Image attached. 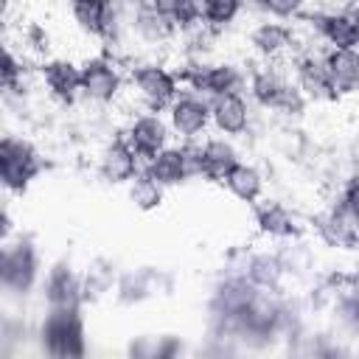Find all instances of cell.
<instances>
[{"label":"cell","mask_w":359,"mask_h":359,"mask_svg":"<svg viewBox=\"0 0 359 359\" xmlns=\"http://www.w3.org/2000/svg\"><path fill=\"white\" fill-rule=\"evenodd\" d=\"M36 345L53 359H81L87 353V325L81 309H45L36 325Z\"/></svg>","instance_id":"6da1fadb"},{"label":"cell","mask_w":359,"mask_h":359,"mask_svg":"<svg viewBox=\"0 0 359 359\" xmlns=\"http://www.w3.org/2000/svg\"><path fill=\"white\" fill-rule=\"evenodd\" d=\"M42 255L31 236H11L3 241L0 255V286L8 297H28L42 283Z\"/></svg>","instance_id":"7a4b0ae2"},{"label":"cell","mask_w":359,"mask_h":359,"mask_svg":"<svg viewBox=\"0 0 359 359\" xmlns=\"http://www.w3.org/2000/svg\"><path fill=\"white\" fill-rule=\"evenodd\" d=\"M247 95L255 107L280 112L286 118L300 115L309 104L303 93L294 87V81L275 62H261L247 73Z\"/></svg>","instance_id":"3957f363"},{"label":"cell","mask_w":359,"mask_h":359,"mask_svg":"<svg viewBox=\"0 0 359 359\" xmlns=\"http://www.w3.org/2000/svg\"><path fill=\"white\" fill-rule=\"evenodd\" d=\"M129 90L140 104V109L165 112L168 104L180 95L182 81L180 73L163 62H137L129 70Z\"/></svg>","instance_id":"277c9868"},{"label":"cell","mask_w":359,"mask_h":359,"mask_svg":"<svg viewBox=\"0 0 359 359\" xmlns=\"http://www.w3.org/2000/svg\"><path fill=\"white\" fill-rule=\"evenodd\" d=\"M180 73V81L185 90H196L208 98L241 93L247 90V70L236 62H210V59H191L185 62Z\"/></svg>","instance_id":"5b68a950"},{"label":"cell","mask_w":359,"mask_h":359,"mask_svg":"<svg viewBox=\"0 0 359 359\" xmlns=\"http://www.w3.org/2000/svg\"><path fill=\"white\" fill-rule=\"evenodd\" d=\"M42 174L39 149L22 135H3L0 140V182L8 194H25Z\"/></svg>","instance_id":"8992f818"},{"label":"cell","mask_w":359,"mask_h":359,"mask_svg":"<svg viewBox=\"0 0 359 359\" xmlns=\"http://www.w3.org/2000/svg\"><path fill=\"white\" fill-rule=\"evenodd\" d=\"M126 81L129 79L123 76L121 65L107 53H95L81 62V98L87 104H95V107L115 104Z\"/></svg>","instance_id":"52a82bcc"},{"label":"cell","mask_w":359,"mask_h":359,"mask_svg":"<svg viewBox=\"0 0 359 359\" xmlns=\"http://www.w3.org/2000/svg\"><path fill=\"white\" fill-rule=\"evenodd\" d=\"M168 126L177 140H202L210 126V98L196 90H180V95L165 109Z\"/></svg>","instance_id":"ba28073f"},{"label":"cell","mask_w":359,"mask_h":359,"mask_svg":"<svg viewBox=\"0 0 359 359\" xmlns=\"http://www.w3.org/2000/svg\"><path fill=\"white\" fill-rule=\"evenodd\" d=\"M42 303L45 309H81L84 297V275L70 261H56L42 275Z\"/></svg>","instance_id":"9c48e42d"},{"label":"cell","mask_w":359,"mask_h":359,"mask_svg":"<svg viewBox=\"0 0 359 359\" xmlns=\"http://www.w3.org/2000/svg\"><path fill=\"white\" fill-rule=\"evenodd\" d=\"M123 137L132 143V149L143 157V163L149 157H154L157 151H163L165 146H171V126L165 112H151V109H140L126 121Z\"/></svg>","instance_id":"30bf717a"},{"label":"cell","mask_w":359,"mask_h":359,"mask_svg":"<svg viewBox=\"0 0 359 359\" xmlns=\"http://www.w3.org/2000/svg\"><path fill=\"white\" fill-rule=\"evenodd\" d=\"M98 177L109 185H129L143 171V157L132 149V143L123 137V132L112 140H107L98 151Z\"/></svg>","instance_id":"8fae6325"},{"label":"cell","mask_w":359,"mask_h":359,"mask_svg":"<svg viewBox=\"0 0 359 359\" xmlns=\"http://www.w3.org/2000/svg\"><path fill=\"white\" fill-rule=\"evenodd\" d=\"M292 81L294 87L303 93L306 101H334L339 98L334 84H331V76H328V67H325V59H323V50L314 53V50H303L294 56L292 62Z\"/></svg>","instance_id":"7c38bea8"},{"label":"cell","mask_w":359,"mask_h":359,"mask_svg":"<svg viewBox=\"0 0 359 359\" xmlns=\"http://www.w3.org/2000/svg\"><path fill=\"white\" fill-rule=\"evenodd\" d=\"M306 25L325 48H359V6L342 14H306Z\"/></svg>","instance_id":"4fadbf2b"},{"label":"cell","mask_w":359,"mask_h":359,"mask_svg":"<svg viewBox=\"0 0 359 359\" xmlns=\"http://www.w3.org/2000/svg\"><path fill=\"white\" fill-rule=\"evenodd\" d=\"M247 42H250V50L261 59V62H278L283 56H289L297 45V34L289 22L283 20H269V17H261L250 34H247Z\"/></svg>","instance_id":"5bb4252c"},{"label":"cell","mask_w":359,"mask_h":359,"mask_svg":"<svg viewBox=\"0 0 359 359\" xmlns=\"http://www.w3.org/2000/svg\"><path fill=\"white\" fill-rule=\"evenodd\" d=\"M39 79L45 93L62 107H70L81 98V62H73L67 56H50L42 62Z\"/></svg>","instance_id":"9a60e30c"},{"label":"cell","mask_w":359,"mask_h":359,"mask_svg":"<svg viewBox=\"0 0 359 359\" xmlns=\"http://www.w3.org/2000/svg\"><path fill=\"white\" fill-rule=\"evenodd\" d=\"M177 34H180L177 25L165 14H160L149 0H132L129 3V36H135L146 48L168 45Z\"/></svg>","instance_id":"2e32d148"},{"label":"cell","mask_w":359,"mask_h":359,"mask_svg":"<svg viewBox=\"0 0 359 359\" xmlns=\"http://www.w3.org/2000/svg\"><path fill=\"white\" fill-rule=\"evenodd\" d=\"M255 230L272 241H297L303 236L306 224L294 208H289L278 199H266V202L255 205Z\"/></svg>","instance_id":"e0dca14e"},{"label":"cell","mask_w":359,"mask_h":359,"mask_svg":"<svg viewBox=\"0 0 359 359\" xmlns=\"http://www.w3.org/2000/svg\"><path fill=\"white\" fill-rule=\"evenodd\" d=\"M210 126L219 135L227 137H241L252 126V101L244 93H227L210 98Z\"/></svg>","instance_id":"ac0fdd59"},{"label":"cell","mask_w":359,"mask_h":359,"mask_svg":"<svg viewBox=\"0 0 359 359\" xmlns=\"http://www.w3.org/2000/svg\"><path fill=\"white\" fill-rule=\"evenodd\" d=\"M323 59L337 95L359 93V48H323Z\"/></svg>","instance_id":"d6986e66"},{"label":"cell","mask_w":359,"mask_h":359,"mask_svg":"<svg viewBox=\"0 0 359 359\" xmlns=\"http://www.w3.org/2000/svg\"><path fill=\"white\" fill-rule=\"evenodd\" d=\"M314 227H317V236H320L328 247H337V250H351V247L359 241V224L339 208V202L328 205V208L314 219Z\"/></svg>","instance_id":"ffe728a7"},{"label":"cell","mask_w":359,"mask_h":359,"mask_svg":"<svg viewBox=\"0 0 359 359\" xmlns=\"http://www.w3.org/2000/svg\"><path fill=\"white\" fill-rule=\"evenodd\" d=\"M238 149L233 143V137L227 135H210V137H202V180H210V182H222L224 174L238 163Z\"/></svg>","instance_id":"44dd1931"},{"label":"cell","mask_w":359,"mask_h":359,"mask_svg":"<svg viewBox=\"0 0 359 359\" xmlns=\"http://www.w3.org/2000/svg\"><path fill=\"white\" fill-rule=\"evenodd\" d=\"M224 191L244 202V205H258L261 196H264V188H266V180H264V171L255 165V163H247V160H238L222 180Z\"/></svg>","instance_id":"7402d4cb"},{"label":"cell","mask_w":359,"mask_h":359,"mask_svg":"<svg viewBox=\"0 0 359 359\" xmlns=\"http://www.w3.org/2000/svg\"><path fill=\"white\" fill-rule=\"evenodd\" d=\"M143 168L168 191V188H177V185H182V182H188L191 177H188V168H185V157H182V149H180V143L174 146H165L163 151H157L154 157H149L146 163H143Z\"/></svg>","instance_id":"603a6c76"},{"label":"cell","mask_w":359,"mask_h":359,"mask_svg":"<svg viewBox=\"0 0 359 359\" xmlns=\"http://www.w3.org/2000/svg\"><path fill=\"white\" fill-rule=\"evenodd\" d=\"M238 272H244L258 289H278V283L286 275V266L280 252H252Z\"/></svg>","instance_id":"cb8c5ba5"},{"label":"cell","mask_w":359,"mask_h":359,"mask_svg":"<svg viewBox=\"0 0 359 359\" xmlns=\"http://www.w3.org/2000/svg\"><path fill=\"white\" fill-rule=\"evenodd\" d=\"M157 275L149 272V269H137V272H126V275H118V283H115V297L118 303H126V306H135V303H143L149 297L157 294Z\"/></svg>","instance_id":"d4e9b609"},{"label":"cell","mask_w":359,"mask_h":359,"mask_svg":"<svg viewBox=\"0 0 359 359\" xmlns=\"http://www.w3.org/2000/svg\"><path fill=\"white\" fill-rule=\"evenodd\" d=\"M126 194H129V202H132L140 213L157 210V208L163 205V199H165V188H163L146 168L126 185Z\"/></svg>","instance_id":"484cf974"},{"label":"cell","mask_w":359,"mask_h":359,"mask_svg":"<svg viewBox=\"0 0 359 359\" xmlns=\"http://www.w3.org/2000/svg\"><path fill=\"white\" fill-rule=\"evenodd\" d=\"M81 275H84V297H87L90 303H95V300H101V297H107V294H115L118 272H115V266H112L109 261L98 258V261H93Z\"/></svg>","instance_id":"4316f807"},{"label":"cell","mask_w":359,"mask_h":359,"mask_svg":"<svg viewBox=\"0 0 359 359\" xmlns=\"http://www.w3.org/2000/svg\"><path fill=\"white\" fill-rule=\"evenodd\" d=\"M199 8L208 31H224L241 17L244 0H199Z\"/></svg>","instance_id":"83f0119b"},{"label":"cell","mask_w":359,"mask_h":359,"mask_svg":"<svg viewBox=\"0 0 359 359\" xmlns=\"http://www.w3.org/2000/svg\"><path fill=\"white\" fill-rule=\"evenodd\" d=\"M0 81H3V95L11 98V95H22L25 90V67H22V56L6 45L3 48V62H0Z\"/></svg>","instance_id":"f1b7e54d"},{"label":"cell","mask_w":359,"mask_h":359,"mask_svg":"<svg viewBox=\"0 0 359 359\" xmlns=\"http://www.w3.org/2000/svg\"><path fill=\"white\" fill-rule=\"evenodd\" d=\"M252 6L255 11H261V17L283 22H292L306 14V0H252Z\"/></svg>","instance_id":"f546056e"},{"label":"cell","mask_w":359,"mask_h":359,"mask_svg":"<svg viewBox=\"0 0 359 359\" xmlns=\"http://www.w3.org/2000/svg\"><path fill=\"white\" fill-rule=\"evenodd\" d=\"M337 202H339V208L359 224V171H353V174L342 182V188H339V194H337Z\"/></svg>","instance_id":"4dcf8cb0"},{"label":"cell","mask_w":359,"mask_h":359,"mask_svg":"<svg viewBox=\"0 0 359 359\" xmlns=\"http://www.w3.org/2000/svg\"><path fill=\"white\" fill-rule=\"evenodd\" d=\"M182 157H185V168L191 180L202 177V140H180Z\"/></svg>","instance_id":"1f68e13d"},{"label":"cell","mask_w":359,"mask_h":359,"mask_svg":"<svg viewBox=\"0 0 359 359\" xmlns=\"http://www.w3.org/2000/svg\"><path fill=\"white\" fill-rule=\"evenodd\" d=\"M22 42H25V48H31L34 53H48V48H50V39H48V34H45L39 25H31V28L22 34Z\"/></svg>","instance_id":"d6a6232c"},{"label":"cell","mask_w":359,"mask_h":359,"mask_svg":"<svg viewBox=\"0 0 359 359\" xmlns=\"http://www.w3.org/2000/svg\"><path fill=\"white\" fill-rule=\"evenodd\" d=\"M353 6H359V0H311V11L320 14H342L351 11Z\"/></svg>","instance_id":"836d02e7"}]
</instances>
